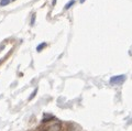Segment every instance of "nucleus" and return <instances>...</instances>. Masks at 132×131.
<instances>
[{
	"label": "nucleus",
	"instance_id": "obj_1",
	"mask_svg": "<svg viewBox=\"0 0 132 131\" xmlns=\"http://www.w3.org/2000/svg\"><path fill=\"white\" fill-rule=\"evenodd\" d=\"M40 131H62V123L54 119L44 123L40 128Z\"/></svg>",
	"mask_w": 132,
	"mask_h": 131
},
{
	"label": "nucleus",
	"instance_id": "obj_2",
	"mask_svg": "<svg viewBox=\"0 0 132 131\" xmlns=\"http://www.w3.org/2000/svg\"><path fill=\"white\" fill-rule=\"evenodd\" d=\"M127 79V76L126 75H116V76H112L110 78V84L112 86H119V85H122Z\"/></svg>",
	"mask_w": 132,
	"mask_h": 131
},
{
	"label": "nucleus",
	"instance_id": "obj_3",
	"mask_svg": "<svg viewBox=\"0 0 132 131\" xmlns=\"http://www.w3.org/2000/svg\"><path fill=\"white\" fill-rule=\"evenodd\" d=\"M55 119V117L53 115H50V113H45V115L43 116V122L45 123V122H49V121H51V120H54Z\"/></svg>",
	"mask_w": 132,
	"mask_h": 131
},
{
	"label": "nucleus",
	"instance_id": "obj_4",
	"mask_svg": "<svg viewBox=\"0 0 132 131\" xmlns=\"http://www.w3.org/2000/svg\"><path fill=\"white\" fill-rule=\"evenodd\" d=\"M45 47H46V43H45V42L40 43V45H38V46H36V52H41L43 49H45Z\"/></svg>",
	"mask_w": 132,
	"mask_h": 131
},
{
	"label": "nucleus",
	"instance_id": "obj_5",
	"mask_svg": "<svg viewBox=\"0 0 132 131\" xmlns=\"http://www.w3.org/2000/svg\"><path fill=\"white\" fill-rule=\"evenodd\" d=\"M74 3H75V0H72V1H69V2H67L66 3V5H65V10H68V9L70 8V7H72L73 5H74Z\"/></svg>",
	"mask_w": 132,
	"mask_h": 131
},
{
	"label": "nucleus",
	"instance_id": "obj_6",
	"mask_svg": "<svg viewBox=\"0 0 132 131\" xmlns=\"http://www.w3.org/2000/svg\"><path fill=\"white\" fill-rule=\"evenodd\" d=\"M36 94H38V88H35V89H34V90H33V92L31 93V95H30V97H29V100H32V99H33V98L36 96Z\"/></svg>",
	"mask_w": 132,
	"mask_h": 131
},
{
	"label": "nucleus",
	"instance_id": "obj_7",
	"mask_svg": "<svg viewBox=\"0 0 132 131\" xmlns=\"http://www.w3.org/2000/svg\"><path fill=\"white\" fill-rule=\"evenodd\" d=\"M9 2H10V0H0V6H7L9 5Z\"/></svg>",
	"mask_w": 132,
	"mask_h": 131
},
{
	"label": "nucleus",
	"instance_id": "obj_8",
	"mask_svg": "<svg viewBox=\"0 0 132 131\" xmlns=\"http://www.w3.org/2000/svg\"><path fill=\"white\" fill-rule=\"evenodd\" d=\"M34 20H35V14H33V16H32V20H31V25H33V24H34Z\"/></svg>",
	"mask_w": 132,
	"mask_h": 131
},
{
	"label": "nucleus",
	"instance_id": "obj_9",
	"mask_svg": "<svg viewBox=\"0 0 132 131\" xmlns=\"http://www.w3.org/2000/svg\"><path fill=\"white\" fill-rule=\"evenodd\" d=\"M52 3H53V6H54L55 3H56V0H53V2H52Z\"/></svg>",
	"mask_w": 132,
	"mask_h": 131
},
{
	"label": "nucleus",
	"instance_id": "obj_10",
	"mask_svg": "<svg viewBox=\"0 0 132 131\" xmlns=\"http://www.w3.org/2000/svg\"><path fill=\"white\" fill-rule=\"evenodd\" d=\"M85 1H86V0H80V3H84Z\"/></svg>",
	"mask_w": 132,
	"mask_h": 131
},
{
	"label": "nucleus",
	"instance_id": "obj_11",
	"mask_svg": "<svg viewBox=\"0 0 132 131\" xmlns=\"http://www.w3.org/2000/svg\"><path fill=\"white\" fill-rule=\"evenodd\" d=\"M2 61L3 60H0V65H1V63H2Z\"/></svg>",
	"mask_w": 132,
	"mask_h": 131
},
{
	"label": "nucleus",
	"instance_id": "obj_12",
	"mask_svg": "<svg viewBox=\"0 0 132 131\" xmlns=\"http://www.w3.org/2000/svg\"><path fill=\"white\" fill-rule=\"evenodd\" d=\"M12 1H14V0H12Z\"/></svg>",
	"mask_w": 132,
	"mask_h": 131
}]
</instances>
